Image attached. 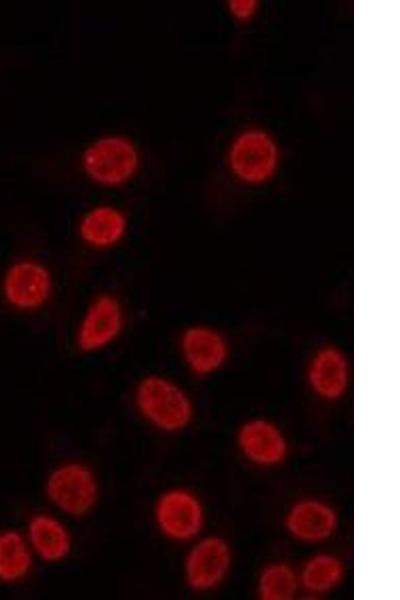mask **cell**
I'll return each mask as SVG.
<instances>
[{
  "mask_svg": "<svg viewBox=\"0 0 400 600\" xmlns=\"http://www.w3.org/2000/svg\"><path fill=\"white\" fill-rule=\"evenodd\" d=\"M242 453L253 463L275 466L287 455V441L281 430L272 422L256 418L244 423L237 436Z\"/></svg>",
  "mask_w": 400,
  "mask_h": 600,
  "instance_id": "obj_14",
  "label": "cell"
},
{
  "mask_svg": "<svg viewBox=\"0 0 400 600\" xmlns=\"http://www.w3.org/2000/svg\"><path fill=\"white\" fill-rule=\"evenodd\" d=\"M152 519L158 532L175 543H189L200 536L205 511L200 498L185 487H170L155 499Z\"/></svg>",
  "mask_w": 400,
  "mask_h": 600,
  "instance_id": "obj_4",
  "label": "cell"
},
{
  "mask_svg": "<svg viewBox=\"0 0 400 600\" xmlns=\"http://www.w3.org/2000/svg\"><path fill=\"white\" fill-rule=\"evenodd\" d=\"M44 496L53 510L66 519H83L97 507L100 482L94 469L80 460L54 465L43 483Z\"/></svg>",
  "mask_w": 400,
  "mask_h": 600,
  "instance_id": "obj_2",
  "label": "cell"
},
{
  "mask_svg": "<svg viewBox=\"0 0 400 600\" xmlns=\"http://www.w3.org/2000/svg\"><path fill=\"white\" fill-rule=\"evenodd\" d=\"M228 163L241 181L262 184L271 179L278 168V146L268 133L258 129L246 130L233 140Z\"/></svg>",
  "mask_w": 400,
  "mask_h": 600,
  "instance_id": "obj_7",
  "label": "cell"
},
{
  "mask_svg": "<svg viewBox=\"0 0 400 600\" xmlns=\"http://www.w3.org/2000/svg\"><path fill=\"white\" fill-rule=\"evenodd\" d=\"M183 560V577L187 586L197 592L217 587L231 565L228 543L215 535L197 537Z\"/></svg>",
  "mask_w": 400,
  "mask_h": 600,
  "instance_id": "obj_8",
  "label": "cell"
},
{
  "mask_svg": "<svg viewBox=\"0 0 400 600\" xmlns=\"http://www.w3.org/2000/svg\"><path fill=\"white\" fill-rule=\"evenodd\" d=\"M54 289L51 269L32 257L13 262L2 280L4 299L13 309L23 313H36L46 307Z\"/></svg>",
  "mask_w": 400,
  "mask_h": 600,
  "instance_id": "obj_6",
  "label": "cell"
},
{
  "mask_svg": "<svg viewBox=\"0 0 400 600\" xmlns=\"http://www.w3.org/2000/svg\"><path fill=\"white\" fill-rule=\"evenodd\" d=\"M80 165L93 184L118 188L139 173L142 155L136 142L127 135L110 133L98 136L83 149Z\"/></svg>",
  "mask_w": 400,
  "mask_h": 600,
  "instance_id": "obj_3",
  "label": "cell"
},
{
  "mask_svg": "<svg viewBox=\"0 0 400 600\" xmlns=\"http://www.w3.org/2000/svg\"><path fill=\"white\" fill-rule=\"evenodd\" d=\"M285 525L294 538L306 543H319L333 535L338 525V516L326 502L303 499L290 507Z\"/></svg>",
  "mask_w": 400,
  "mask_h": 600,
  "instance_id": "obj_13",
  "label": "cell"
},
{
  "mask_svg": "<svg viewBox=\"0 0 400 600\" xmlns=\"http://www.w3.org/2000/svg\"><path fill=\"white\" fill-rule=\"evenodd\" d=\"M350 362L346 353L334 344L318 348L307 366V382L321 399L336 401L342 398L350 383Z\"/></svg>",
  "mask_w": 400,
  "mask_h": 600,
  "instance_id": "obj_11",
  "label": "cell"
},
{
  "mask_svg": "<svg viewBox=\"0 0 400 600\" xmlns=\"http://www.w3.org/2000/svg\"><path fill=\"white\" fill-rule=\"evenodd\" d=\"M133 403L140 418L161 433L181 432L194 417L189 394L175 380L159 373L146 374L137 381Z\"/></svg>",
  "mask_w": 400,
  "mask_h": 600,
  "instance_id": "obj_1",
  "label": "cell"
},
{
  "mask_svg": "<svg viewBox=\"0 0 400 600\" xmlns=\"http://www.w3.org/2000/svg\"><path fill=\"white\" fill-rule=\"evenodd\" d=\"M344 576L342 561L330 553L311 556L298 575L299 585L311 594H323L339 585Z\"/></svg>",
  "mask_w": 400,
  "mask_h": 600,
  "instance_id": "obj_16",
  "label": "cell"
},
{
  "mask_svg": "<svg viewBox=\"0 0 400 600\" xmlns=\"http://www.w3.org/2000/svg\"><path fill=\"white\" fill-rule=\"evenodd\" d=\"M178 349L186 368L198 377L218 372L230 354L225 336L215 327L202 323L188 325L182 330Z\"/></svg>",
  "mask_w": 400,
  "mask_h": 600,
  "instance_id": "obj_9",
  "label": "cell"
},
{
  "mask_svg": "<svg viewBox=\"0 0 400 600\" xmlns=\"http://www.w3.org/2000/svg\"><path fill=\"white\" fill-rule=\"evenodd\" d=\"M126 325L120 298L110 292L96 295L84 309L77 324L74 343L83 354L101 352L115 343Z\"/></svg>",
  "mask_w": 400,
  "mask_h": 600,
  "instance_id": "obj_5",
  "label": "cell"
},
{
  "mask_svg": "<svg viewBox=\"0 0 400 600\" xmlns=\"http://www.w3.org/2000/svg\"><path fill=\"white\" fill-rule=\"evenodd\" d=\"M299 579L294 569L285 562L266 565L258 579V593L264 600H289L298 589Z\"/></svg>",
  "mask_w": 400,
  "mask_h": 600,
  "instance_id": "obj_17",
  "label": "cell"
},
{
  "mask_svg": "<svg viewBox=\"0 0 400 600\" xmlns=\"http://www.w3.org/2000/svg\"><path fill=\"white\" fill-rule=\"evenodd\" d=\"M25 538L36 561L59 564L74 548V538L66 518L55 511H36L27 520Z\"/></svg>",
  "mask_w": 400,
  "mask_h": 600,
  "instance_id": "obj_10",
  "label": "cell"
},
{
  "mask_svg": "<svg viewBox=\"0 0 400 600\" xmlns=\"http://www.w3.org/2000/svg\"><path fill=\"white\" fill-rule=\"evenodd\" d=\"M35 562L23 532L17 529L0 531V582L15 584L25 580Z\"/></svg>",
  "mask_w": 400,
  "mask_h": 600,
  "instance_id": "obj_15",
  "label": "cell"
},
{
  "mask_svg": "<svg viewBox=\"0 0 400 600\" xmlns=\"http://www.w3.org/2000/svg\"><path fill=\"white\" fill-rule=\"evenodd\" d=\"M258 2L255 0H232L228 8L232 16L239 21L249 20L256 12Z\"/></svg>",
  "mask_w": 400,
  "mask_h": 600,
  "instance_id": "obj_18",
  "label": "cell"
},
{
  "mask_svg": "<svg viewBox=\"0 0 400 600\" xmlns=\"http://www.w3.org/2000/svg\"><path fill=\"white\" fill-rule=\"evenodd\" d=\"M129 231V218L118 206L101 203L88 208L80 217L77 233L81 242L93 250L118 246Z\"/></svg>",
  "mask_w": 400,
  "mask_h": 600,
  "instance_id": "obj_12",
  "label": "cell"
}]
</instances>
